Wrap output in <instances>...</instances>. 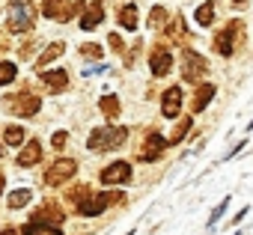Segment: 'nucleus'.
I'll use <instances>...</instances> for the list:
<instances>
[{
	"mask_svg": "<svg viewBox=\"0 0 253 235\" xmlns=\"http://www.w3.org/2000/svg\"><path fill=\"white\" fill-rule=\"evenodd\" d=\"M0 191H3V176H0Z\"/></svg>",
	"mask_w": 253,
	"mask_h": 235,
	"instance_id": "obj_33",
	"label": "nucleus"
},
{
	"mask_svg": "<svg viewBox=\"0 0 253 235\" xmlns=\"http://www.w3.org/2000/svg\"><path fill=\"white\" fill-rule=\"evenodd\" d=\"M78 9L72 6V0H45L42 3V15L51 21H69Z\"/></svg>",
	"mask_w": 253,
	"mask_h": 235,
	"instance_id": "obj_6",
	"label": "nucleus"
},
{
	"mask_svg": "<svg viewBox=\"0 0 253 235\" xmlns=\"http://www.w3.org/2000/svg\"><path fill=\"white\" fill-rule=\"evenodd\" d=\"M241 3H244V0H235V6H241Z\"/></svg>",
	"mask_w": 253,
	"mask_h": 235,
	"instance_id": "obj_34",
	"label": "nucleus"
},
{
	"mask_svg": "<svg viewBox=\"0 0 253 235\" xmlns=\"http://www.w3.org/2000/svg\"><path fill=\"white\" fill-rule=\"evenodd\" d=\"M9 30H12V33H27V30H33V18L27 15V9H21V3H12Z\"/></svg>",
	"mask_w": 253,
	"mask_h": 235,
	"instance_id": "obj_11",
	"label": "nucleus"
},
{
	"mask_svg": "<svg viewBox=\"0 0 253 235\" xmlns=\"http://www.w3.org/2000/svg\"><path fill=\"white\" fill-rule=\"evenodd\" d=\"M3 107H6L9 113H15V116H33V113H39L42 101H39L33 92H18V95L3 98Z\"/></svg>",
	"mask_w": 253,
	"mask_h": 235,
	"instance_id": "obj_3",
	"label": "nucleus"
},
{
	"mask_svg": "<svg viewBox=\"0 0 253 235\" xmlns=\"http://www.w3.org/2000/svg\"><path fill=\"white\" fill-rule=\"evenodd\" d=\"M179 107H182V89H179V86H170L167 95H164L161 113L167 116V119H173V116H179Z\"/></svg>",
	"mask_w": 253,
	"mask_h": 235,
	"instance_id": "obj_12",
	"label": "nucleus"
},
{
	"mask_svg": "<svg viewBox=\"0 0 253 235\" xmlns=\"http://www.w3.org/2000/svg\"><path fill=\"white\" fill-rule=\"evenodd\" d=\"M107 42H110V48H113L116 54H122V51H125V42L119 39V33H110V39H107Z\"/></svg>",
	"mask_w": 253,
	"mask_h": 235,
	"instance_id": "obj_30",
	"label": "nucleus"
},
{
	"mask_svg": "<svg viewBox=\"0 0 253 235\" xmlns=\"http://www.w3.org/2000/svg\"><path fill=\"white\" fill-rule=\"evenodd\" d=\"M206 72H209V63H206L197 51H188V54H185V66H182L185 80H200V78H206Z\"/></svg>",
	"mask_w": 253,
	"mask_h": 235,
	"instance_id": "obj_8",
	"label": "nucleus"
},
{
	"mask_svg": "<svg viewBox=\"0 0 253 235\" xmlns=\"http://www.w3.org/2000/svg\"><path fill=\"white\" fill-rule=\"evenodd\" d=\"M170 66H173V57H170V51L167 48H155L152 54H149V69H152V75H167L170 72Z\"/></svg>",
	"mask_w": 253,
	"mask_h": 235,
	"instance_id": "obj_10",
	"label": "nucleus"
},
{
	"mask_svg": "<svg viewBox=\"0 0 253 235\" xmlns=\"http://www.w3.org/2000/svg\"><path fill=\"white\" fill-rule=\"evenodd\" d=\"M211 98H214V83H200V89H197V95H194V104H191V110H194V113L206 110Z\"/></svg>",
	"mask_w": 253,
	"mask_h": 235,
	"instance_id": "obj_14",
	"label": "nucleus"
},
{
	"mask_svg": "<svg viewBox=\"0 0 253 235\" xmlns=\"http://www.w3.org/2000/svg\"><path fill=\"white\" fill-rule=\"evenodd\" d=\"M0 51H3V39H0Z\"/></svg>",
	"mask_w": 253,
	"mask_h": 235,
	"instance_id": "obj_35",
	"label": "nucleus"
},
{
	"mask_svg": "<svg viewBox=\"0 0 253 235\" xmlns=\"http://www.w3.org/2000/svg\"><path fill=\"white\" fill-rule=\"evenodd\" d=\"M98 104H101V113H104V116H110V119L119 113V98H116V95H104Z\"/></svg>",
	"mask_w": 253,
	"mask_h": 235,
	"instance_id": "obj_24",
	"label": "nucleus"
},
{
	"mask_svg": "<svg viewBox=\"0 0 253 235\" xmlns=\"http://www.w3.org/2000/svg\"><path fill=\"white\" fill-rule=\"evenodd\" d=\"M101 21H104V9H101V3H89L86 12H84V18H81V30H92V27H98Z\"/></svg>",
	"mask_w": 253,
	"mask_h": 235,
	"instance_id": "obj_13",
	"label": "nucleus"
},
{
	"mask_svg": "<svg viewBox=\"0 0 253 235\" xmlns=\"http://www.w3.org/2000/svg\"><path fill=\"white\" fill-rule=\"evenodd\" d=\"M191 125H194V122H191V116H185V119H182V122L176 125V131H173V134L167 137V146H176V143H179V140H182V137L188 134V128H191Z\"/></svg>",
	"mask_w": 253,
	"mask_h": 235,
	"instance_id": "obj_22",
	"label": "nucleus"
},
{
	"mask_svg": "<svg viewBox=\"0 0 253 235\" xmlns=\"http://www.w3.org/2000/svg\"><path fill=\"white\" fill-rule=\"evenodd\" d=\"M167 149V140L161 137V134H149L146 137V143L140 146V161H155V158H161V152Z\"/></svg>",
	"mask_w": 253,
	"mask_h": 235,
	"instance_id": "obj_9",
	"label": "nucleus"
},
{
	"mask_svg": "<svg viewBox=\"0 0 253 235\" xmlns=\"http://www.w3.org/2000/svg\"><path fill=\"white\" fill-rule=\"evenodd\" d=\"M48 217V223H60L63 220V211L57 208V205H42L36 214H33V220H45Z\"/></svg>",
	"mask_w": 253,
	"mask_h": 235,
	"instance_id": "obj_19",
	"label": "nucleus"
},
{
	"mask_svg": "<svg viewBox=\"0 0 253 235\" xmlns=\"http://www.w3.org/2000/svg\"><path fill=\"white\" fill-rule=\"evenodd\" d=\"M42 83H45L51 92H60V89L69 86V75H66V72H45V75H42Z\"/></svg>",
	"mask_w": 253,
	"mask_h": 235,
	"instance_id": "obj_15",
	"label": "nucleus"
},
{
	"mask_svg": "<svg viewBox=\"0 0 253 235\" xmlns=\"http://www.w3.org/2000/svg\"><path fill=\"white\" fill-rule=\"evenodd\" d=\"M226 205H229V196H223V202H220V205H217V208L211 211V223H209V226H214V220H220V217H223V211H226Z\"/></svg>",
	"mask_w": 253,
	"mask_h": 235,
	"instance_id": "obj_29",
	"label": "nucleus"
},
{
	"mask_svg": "<svg viewBox=\"0 0 253 235\" xmlns=\"http://www.w3.org/2000/svg\"><path fill=\"white\" fill-rule=\"evenodd\" d=\"M24 235H63V232L57 226H48V223H39L36 220V223H27L24 226Z\"/></svg>",
	"mask_w": 253,
	"mask_h": 235,
	"instance_id": "obj_20",
	"label": "nucleus"
},
{
	"mask_svg": "<svg viewBox=\"0 0 253 235\" xmlns=\"http://www.w3.org/2000/svg\"><path fill=\"white\" fill-rule=\"evenodd\" d=\"M170 36H173V39H182V18H176V21H173V30H170Z\"/></svg>",
	"mask_w": 253,
	"mask_h": 235,
	"instance_id": "obj_32",
	"label": "nucleus"
},
{
	"mask_svg": "<svg viewBox=\"0 0 253 235\" xmlns=\"http://www.w3.org/2000/svg\"><path fill=\"white\" fill-rule=\"evenodd\" d=\"M15 80V63H0V86Z\"/></svg>",
	"mask_w": 253,
	"mask_h": 235,
	"instance_id": "obj_27",
	"label": "nucleus"
},
{
	"mask_svg": "<svg viewBox=\"0 0 253 235\" xmlns=\"http://www.w3.org/2000/svg\"><path fill=\"white\" fill-rule=\"evenodd\" d=\"M75 170H78V164H75L72 158H60V161H54V164L48 167V173H45V185H48V188H57V185L69 182V179L75 176Z\"/></svg>",
	"mask_w": 253,
	"mask_h": 235,
	"instance_id": "obj_5",
	"label": "nucleus"
},
{
	"mask_svg": "<svg viewBox=\"0 0 253 235\" xmlns=\"http://www.w3.org/2000/svg\"><path fill=\"white\" fill-rule=\"evenodd\" d=\"M194 18H197L200 27H209V24L214 21V3H203V6L194 12Z\"/></svg>",
	"mask_w": 253,
	"mask_h": 235,
	"instance_id": "obj_21",
	"label": "nucleus"
},
{
	"mask_svg": "<svg viewBox=\"0 0 253 235\" xmlns=\"http://www.w3.org/2000/svg\"><path fill=\"white\" fill-rule=\"evenodd\" d=\"M98 179H101V185H125L131 179V164L128 161H116V164L104 167Z\"/></svg>",
	"mask_w": 253,
	"mask_h": 235,
	"instance_id": "obj_7",
	"label": "nucleus"
},
{
	"mask_svg": "<svg viewBox=\"0 0 253 235\" xmlns=\"http://www.w3.org/2000/svg\"><path fill=\"white\" fill-rule=\"evenodd\" d=\"M125 137H128V131L122 125H104L89 134L86 146H89V152H110V149H119L125 143Z\"/></svg>",
	"mask_w": 253,
	"mask_h": 235,
	"instance_id": "obj_1",
	"label": "nucleus"
},
{
	"mask_svg": "<svg viewBox=\"0 0 253 235\" xmlns=\"http://www.w3.org/2000/svg\"><path fill=\"white\" fill-rule=\"evenodd\" d=\"M3 140H6L9 146H18V143L24 140V128H21V125H9V128L3 131Z\"/></svg>",
	"mask_w": 253,
	"mask_h": 235,
	"instance_id": "obj_25",
	"label": "nucleus"
},
{
	"mask_svg": "<svg viewBox=\"0 0 253 235\" xmlns=\"http://www.w3.org/2000/svg\"><path fill=\"white\" fill-rule=\"evenodd\" d=\"M241 21H229L217 36H214V51L220 54V57H232L235 54V39L241 36Z\"/></svg>",
	"mask_w": 253,
	"mask_h": 235,
	"instance_id": "obj_4",
	"label": "nucleus"
},
{
	"mask_svg": "<svg viewBox=\"0 0 253 235\" xmlns=\"http://www.w3.org/2000/svg\"><path fill=\"white\" fill-rule=\"evenodd\" d=\"M164 21H167V9H164V6H155L152 15H149V30H158Z\"/></svg>",
	"mask_w": 253,
	"mask_h": 235,
	"instance_id": "obj_26",
	"label": "nucleus"
},
{
	"mask_svg": "<svg viewBox=\"0 0 253 235\" xmlns=\"http://www.w3.org/2000/svg\"><path fill=\"white\" fill-rule=\"evenodd\" d=\"M63 51H66V45H63V42H51V45L45 48V54L36 60V69H45V66H48V63H54Z\"/></svg>",
	"mask_w": 253,
	"mask_h": 235,
	"instance_id": "obj_18",
	"label": "nucleus"
},
{
	"mask_svg": "<svg viewBox=\"0 0 253 235\" xmlns=\"http://www.w3.org/2000/svg\"><path fill=\"white\" fill-rule=\"evenodd\" d=\"M30 196H33V194H30L27 188L12 191V194H9V208H21V205H27V202H30Z\"/></svg>",
	"mask_w": 253,
	"mask_h": 235,
	"instance_id": "obj_23",
	"label": "nucleus"
},
{
	"mask_svg": "<svg viewBox=\"0 0 253 235\" xmlns=\"http://www.w3.org/2000/svg\"><path fill=\"white\" fill-rule=\"evenodd\" d=\"M125 194H119V191H113V194H92V196H84L81 202H78V214H84V217H95V214H101L107 205H113V202H119Z\"/></svg>",
	"mask_w": 253,
	"mask_h": 235,
	"instance_id": "obj_2",
	"label": "nucleus"
},
{
	"mask_svg": "<svg viewBox=\"0 0 253 235\" xmlns=\"http://www.w3.org/2000/svg\"><path fill=\"white\" fill-rule=\"evenodd\" d=\"M39 158H42V146L36 140H30L27 149L18 155V167H33V164H39Z\"/></svg>",
	"mask_w": 253,
	"mask_h": 235,
	"instance_id": "obj_16",
	"label": "nucleus"
},
{
	"mask_svg": "<svg viewBox=\"0 0 253 235\" xmlns=\"http://www.w3.org/2000/svg\"><path fill=\"white\" fill-rule=\"evenodd\" d=\"M81 54L89 57V60H98L101 57V45H81Z\"/></svg>",
	"mask_w": 253,
	"mask_h": 235,
	"instance_id": "obj_28",
	"label": "nucleus"
},
{
	"mask_svg": "<svg viewBox=\"0 0 253 235\" xmlns=\"http://www.w3.org/2000/svg\"><path fill=\"white\" fill-rule=\"evenodd\" d=\"M66 140H69V134H66V131H57V134L51 137V146H54V149H63Z\"/></svg>",
	"mask_w": 253,
	"mask_h": 235,
	"instance_id": "obj_31",
	"label": "nucleus"
},
{
	"mask_svg": "<svg viewBox=\"0 0 253 235\" xmlns=\"http://www.w3.org/2000/svg\"><path fill=\"white\" fill-rule=\"evenodd\" d=\"M119 24H122L125 30H137V6H134V3H125V6L119 9Z\"/></svg>",
	"mask_w": 253,
	"mask_h": 235,
	"instance_id": "obj_17",
	"label": "nucleus"
}]
</instances>
